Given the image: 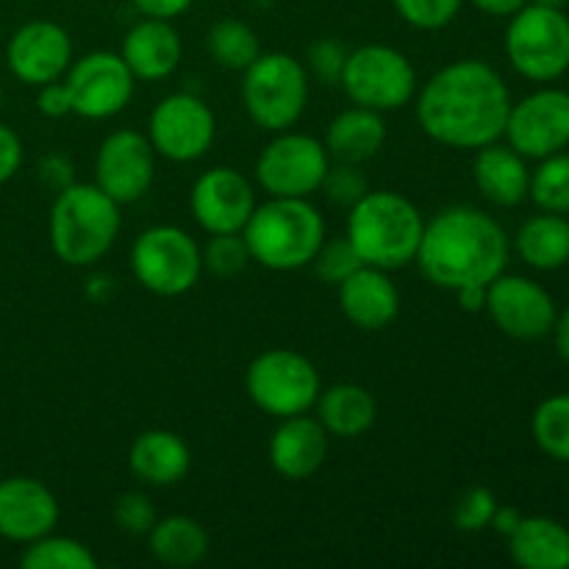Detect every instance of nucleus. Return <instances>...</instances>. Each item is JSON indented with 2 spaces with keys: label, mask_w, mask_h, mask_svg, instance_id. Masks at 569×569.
I'll return each instance as SVG.
<instances>
[{
  "label": "nucleus",
  "mask_w": 569,
  "mask_h": 569,
  "mask_svg": "<svg viewBox=\"0 0 569 569\" xmlns=\"http://www.w3.org/2000/svg\"><path fill=\"white\" fill-rule=\"evenodd\" d=\"M511 94L498 70L461 59L433 72L417 98V120L445 148L478 150L506 131Z\"/></svg>",
  "instance_id": "1"
},
{
  "label": "nucleus",
  "mask_w": 569,
  "mask_h": 569,
  "mask_svg": "<svg viewBox=\"0 0 569 569\" xmlns=\"http://www.w3.org/2000/svg\"><path fill=\"white\" fill-rule=\"evenodd\" d=\"M417 264L439 289L489 287L509 264V237L476 206H450L426 222Z\"/></svg>",
  "instance_id": "2"
},
{
  "label": "nucleus",
  "mask_w": 569,
  "mask_h": 569,
  "mask_svg": "<svg viewBox=\"0 0 569 569\" xmlns=\"http://www.w3.org/2000/svg\"><path fill=\"white\" fill-rule=\"evenodd\" d=\"M422 231L426 220L406 194L370 189L359 203L350 206L345 237L359 253L361 264L400 270L417 259Z\"/></svg>",
  "instance_id": "3"
},
{
  "label": "nucleus",
  "mask_w": 569,
  "mask_h": 569,
  "mask_svg": "<svg viewBox=\"0 0 569 569\" xmlns=\"http://www.w3.org/2000/svg\"><path fill=\"white\" fill-rule=\"evenodd\" d=\"M120 203L98 183H67L50 209V248L64 264L92 267L120 237Z\"/></svg>",
  "instance_id": "4"
},
{
  "label": "nucleus",
  "mask_w": 569,
  "mask_h": 569,
  "mask_svg": "<svg viewBox=\"0 0 569 569\" xmlns=\"http://www.w3.org/2000/svg\"><path fill=\"white\" fill-rule=\"evenodd\" d=\"M250 259L276 272H292L311 264L326 242V220L309 198H270L256 203L242 228Z\"/></svg>",
  "instance_id": "5"
},
{
  "label": "nucleus",
  "mask_w": 569,
  "mask_h": 569,
  "mask_svg": "<svg viewBox=\"0 0 569 569\" xmlns=\"http://www.w3.org/2000/svg\"><path fill=\"white\" fill-rule=\"evenodd\" d=\"M242 103L264 131H289L309 103V72L289 53H261L244 70Z\"/></svg>",
  "instance_id": "6"
},
{
  "label": "nucleus",
  "mask_w": 569,
  "mask_h": 569,
  "mask_svg": "<svg viewBox=\"0 0 569 569\" xmlns=\"http://www.w3.org/2000/svg\"><path fill=\"white\" fill-rule=\"evenodd\" d=\"M244 387L250 400L276 420L311 411L322 389L317 367L289 348H272L256 356L244 372Z\"/></svg>",
  "instance_id": "7"
},
{
  "label": "nucleus",
  "mask_w": 569,
  "mask_h": 569,
  "mask_svg": "<svg viewBox=\"0 0 569 569\" xmlns=\"http://www.w3.org/2000/svg\"><path fill=\"white\" fill-rule=\"evenodd\" d=\"M133 278L159 298L187 295L203 276V250L176 226H153L131 248Z\"/></svg>",
  "instance_id": "8"
},
{
  "label": "nucleus",
  "mask_w": 569,
  "mask_h": 569,
  "mask_svg": "<svg viewBox=\"0 0 569 569\" xmlns=\"http://www.w3.org/2000/svg\"><path fill=\"white\" fill-rule=\"evenodd\" d=\"M506 56L528 81H553L569 67V20L561 9L526 3L511 14Z\"/></svg>",
  "instance_id": "9"
},
{
  "label": "nucleus",
  "mask_w": 569,
  "mask_h": 569,
  "mask_svg": "<svg viewBox=\"0 0 569 569\" xmlns=\"http://www.w3.org/2000/svg\"><path fill=\"white\" fill-rule=\"evenodd\" d=\"M339 83L356 106L381 114L403 109L417 94L415 64L389 44H361L348 53Z\"/></svg>",
  "instance_id": "10"
},
{
  "label": "nucleus",
  "mask_w": 569,
  "mask_h": 569,
  "mask_svg": "<svg viewBox=\"0 0 569 569\" xmlns=\"http://www.w3.org/2000/svg\"><path fill=\"white\" fill-rule=\"evenodd\" d=\"M328 150L320 139L298 131H281L261 148L256 181L270 198H309L320 192L328 172Z\"/></svg>",
  "instance_id": "11"
},
{
  "label": "nucleus",
  "mask_w": 569,
  "mask_h": 569,
  "mask_svg": "<svg viewBox=\"0 0 569 569\" xmlns=\"http://www.w3.org/2000/svg\"><path fill=\"white\" fill-rule=\"evenodd\" d=\"M217 137L214 111L189 92H172L150 111L148 139L156 156L187 164L211 150Z\"/></svg>",
  "instance_id": "12"
},
{
  "label": "nucleus",
  "mask_w": 569,
  "mask_h": 569,
  "mask_svg": "<svg viewBox=\"0 0 569 569\" xmlns=\"http://www.w3.org/2000/svg\"><path fill=\"white\" fill-rule=\"evenodd\" d=\"M64 83L70 89L72 114L83 120H109L131 103L137 78L120 53L94 50L72 61Z\"/></svg>",
  "instance_id": "13"
},
{
  "label": "nucleus",
  "mask_w": 569,
  "mask_h": 569,
  "mask_svg": "<svg viewBox=\"0 0 569 569\" xmlns=\"http://www.w3.org/2000/svg\"><path fill=\"white\" fill-rule=\"evenodd\" d=\"M156 181V150L148 133L122 131L109 133L94 156V183L117 203H137L150 192Z\"/></svg>",
  "instance_id": "14"
},
{
  "label": "nucleus",
  "mask_w": 569,
  "mask_h": 569,
  "mask_svg": "<svg viewBox=\"0 0 569 569\" xmlns=\"http://www.w3.org/2000/svg\"><path fill=\"white\" fill-rule=\"evenodd\" d=\"M503 137L526 159H545L569 144V94L539 89L520 103H511Z\"/></svg>",
  "instance_id": "15"
},
{
  "label": "nucleus",
  "mask_w": 569,
  "mask_h": 569,
  "mask_svg": "<svg viewBox=\"0 0 569 569\" xmlns=\"http://www.w3.org/2000/svg\"><path fill=\"white\" fill-rule=\"evenodd\" d=\"M189 206L206 233H242L256 209V192L233 167H211L192 183Z\"/></svg>",
  "instance_id": "16"
},
{
  "label": "nucleus",
  "mask_w": 569,
  "mask_h": 569,
  "mask_svg": "<svg viewBox=\"0 0 569 569\" xmlns=\"http://www.w3.org/2000/svg\"><path fill=\"white\" fill-rule=\"evenodd\" d=\"M495 326L515 339H539L553 331V298L522 276H498L487 287V306Z\"/></svg>",
  "instance_id": "17"
},
{
  "label": "nucleus",
  "mask_w": 569,
  "mask_h": 569,
  "mask_svg": "<svg viewBox=\"0 0 569 569\" xmlns=\"http://www.w3.org/2000/svg\"><path fill=\"white\" fill-rule=\"evenodd\" d=\"M9 70L28 87L59 81L72 64V39L59 22L33 20L17 28L6 48Z\"/></svg>",
  "instance_id": "18"
},
{
  "label": "nucleus",
  "mask_w": 569,
  "mask_h": 569,
  "mask_svg": "<svg viewBox=\"0 0 569 569\" xmlns=\"http://www.w3.org/2000/svg\"><path fill=\"white\" fill-rule=\"evenodd\" d=\"M59 500L42 481L28 476L0 481V537L28 545L59 526Z\"/></svg>",
  "instance_id": "19"
},
{
  "label": "nucleus",
  "mask_w": 569,
  "mask_h": 569,
  "mask_svg": "<svg viewBox=\"0 0 569 569\" xmlns=\"http://www.w3.org/2000/svg\"><path fill=\"white\" fill-rule=\"evenodd\" d=\"M339 309L361 331H383L400 315V292L389 270L361 264L337 287Z\"/></svg>",
  "instance_id": "20"
},
{
  "label": "nucleus",
  "mask_w": 569,
  "mask_h": 569,
  "mask_svg": "<svg viewBox=\"0 0 569 569\" xmlns=\"http://www.w3.org/2000/svg\"><path fill=\"white\" fill-rule=\"evenodd\" d=\"M328 459V431L317 417L295 415L281 420L270 439V465L287 481H306Z\"/></svg>",
  "instance_id": "21"
},
{
  "label": "nucleus",
  "mask_w": 569,
  "mask_h": 569,
  "mask_svg": "<svg viewBox=\"0 0 569 569\" xmlns=\"http://www.w3.org/2000/svg\"><path fill=\"white\" fill-rule=\"evenodd\" d=\"M181 37L170 20L144 17L122 39V61L137 81H164L181 64Z\"/></svg>",
  "instance_id": "22"
},
{
  "label": "nucleus",
  "mask_w": 569,
  "mask_h": 569,
  "mask_svg": "<svg viewBox=\"0 0 569 569\" xmlns=\"http://www.w3.org/2000/svg\"><path fill=\"white\" fill-rule=\"evenodd\" d=\"M128 467L142 483L156 489L176 487L192 467V453L178 433L153 428L139 433L128 448Z\"/></svg>",
  "instance_id": "23"
},
{
  "label": "nucleus",
  "mask_w": 569,
  "mask_h": 569,
  "mask_svg": "<svg viewBox=\"0 0 569 569\" xmlns=\"http://www.w3.org/2000/svg\"><path fill=\"white\" fill-rule=\"evenodd\" d=\"M472 181L489 203L517 206L528 198L531 172L526 167V156L517 153L511 144L506 148V144L489 142L476 150Z\"/></svg>",
  "instance_id": "24"
},
{
  "label": "nucleus",
  "mask_w": 569,
  "mask_h": 569,
  "mask_svg": "<svg viewBox=\"0 0 569 569\" xmlns=\"http://www.w3.org/2000/svg\"><path fill=\"white\" fill-rule=\"evenodd\" d=\"M387 142V122L381 111L365 109V106H350L342 114L331 120L326 131V150L337 161L345 164H365Z\"/></svg>",
  "instance_id": "25"
},
{
  "label": "nucleus",
  "mask_w": 569,
  "mask_h": 569,
  "mask_svg": "<svg viewBox=\"0 0 569 569\" xmlns=\"http://www.w3.org/2000/svg\"><path fill=\"white\" fill-rule=\"evenodd\" d=\"M317 420L328 431V437L356 439L365 437L378 417V403L359 383H333L317 395Z\"/></svg>",
  "instance_id": "26"
},
{
  "label": "nucleus",
  "mask_w": 569,
  "mask_h": 569,
  "mask_svg": "<svg viewBox=\"0 0 569 569\" xmlns=\"http://www.w3.org/2000/svg\"><path fill=\"white\" fill-rule=\"evenodd\" d=\"M509 553L522 569H569V531L550 517H522L509 537Z\"/></svg>",
  "instance_id": "27"
},
{
  "label": "nucleus",
  "mask_w": 569,
  "mask_h": 569,
  "mask_svg": "<svg viewBox=\"0 0 569 569\" xmlns=\"http://www.w3.org/2000/svg\"><path fill=\"white\" fill-rule=\"evenodd\" d=\"M148 548L161 565L178 569L194 567L209 553V533L192 517L172 515L153 522L148 531Z\"/></svg>",
  "instance_id": "28"
},
{
  "label": "nucleus",
  "mask_w": 569,
  "mask_h": 569,
  "mask_svg": "<svg viewBox=\"0 0 569 569\" xmlns=\"http://www.w3.org/2000/svg\"><path fill=\"white\" fill-rule=\"evenodd\" d=\"M517 253L537 270H559L569 261V220L561 214L531 217L517 231Z\"/></svg>",
  "instance_id": "29"
},
{
  "label": "nucleus",
  "mask_w": 569,
  "mask_h": 569,
  "mask_svg": "<svg viewBox=\"0 0 569 569\" xmlns=\"http://www.w3.org/2000/svg\"><path fill=\"white\" fill-rule=\"evenodd\" d=\"M206 48H209V56L217 64L239 72L248 70L264 53L253 28L242 20H231V17L211 26L209 37H206Z\"/></svg>",
  "instance_id": "30"
},
{
  "label": "nucleus",
  "mask_w": 569,
  "mask_h": 569,
  "mask_svg": "<svg viewBox=\"0 0 569 569\" xmlns=\"http://www.w3.org/2000/svg\"><path fill=\"white\" fill-rule=\"evenodd\" d=\"M20 565L26 569H94L98 559L78 539L53 537L50 531L26 545Z\"/></svg>",
  "instance_id": "31"
},
{
  "label": "nucleus",
  "mask_w": 569,
  "mask_h": 569,
  "mask_svg": "<svg viewBox=\"0 0 569 569\" xmlns=\"http://www.w3.org/2000/svg\"><path fill=\"white\" fill-rule=\"evenodd\" d=\"M528 194L533 203L550 214H567L569 211V153L545 156L542 164L531 176Z\"/></svg>",
  "instance_id": "32"
},
{
  "label": "nucleus",
  "mask_w": 569,
  "mask_h": 569,
  "mask_svg": "<svg viewBox=\"0 0 569 569\" xmlns=\"http://www.w3.org/2000/svg\"><path fill=\"white\" fill-rule=\"evenodd\" d=\"M533 439L556 461H569V395L548 398L531 420Z\"/></svg>",
  "instance_id": "33"
},
{
  "label": "nucleus",
  "mask_w": 569,
  "mask_h": 569,
  "mask_svg": "<svg viewBox=\"0 0 569 569\" xmlns=\"http://www.w3.org/2000/svg\"><path fill=\"white\" fill-rule=\"evenodd\" d=\"M250 250L242 233H211L203 250V270L217 278H233L250 264Z\"/></svg>",
  "instance_id": "34"
},
{
  "label": "nucleus",
  "mask_w": 569,
  "mask_h": 569,
  "mask_svg": "<svg viewBox=\"0 0 569 569\" xmlns=\"http://www.w3.org/2000/svg\"><path fill=\"white\" fill-rule=\"evenodd\" d=\"M311 264H315L320 281L339 287V283L350 276V272L359 270L361 259H359V253L353 250V244L348 242V237H337V239L326 237V242H322V248L317 250V256Z\"/></svg>",
  "instance_id": "35"
},
{
  "label": "nucleus",
  "mask_w": 569,
  "mask_h": 569,
  "mask_svg": "<svg viewBox=\"0 0 569 569\" xmlns=\"http://www.w3.org/2000/svg\"><path fill=\"white\" fill-rule=\"evenodd\" d=\"M398 14L420 31H439L459 17L461 0H392Z\"/></svg>",
  "instance_id": "36"
},
{
  "label": "nucleus",
  "mask_w": 569,
  "mask_h": 569,
  "mask_svg": "<svg viewBox=\"0 0 569 569\" xmlns=\"http://www.w3.org/2000/svg\"><path fill=\"white\" fill-rule=\"evenodd\" d=\"M498 511V500L487 487H470L453 506V526L465 533L487 531Z\"/></svg>",
  "instance_id": "37"
},
{
  "label": "nucleus",
  "mask_w": 569,
  "mask_h": 569,
  "mask_svg": "<svg viewBox=\"0 0 569 569\" xmlns=\"http://www.w3.org/2000/svg\"><path fill=\"white\" fill-rule=\"evenodd\" d=\"M320 189L331 203L348 206V209L370 192L367 178L359 172V164H345V161H339L337 167H328Z\"/></svg>",
  "instance_id": "38"
},
{
  "label": "nucleus",
  "mask_w": 569,
  "mask_h": 569,
  "mask_svg": "<svg viewBox=\"0 0 569 569\" xmlns=\"http://www.w3.org/2000/svg\"><path fill=\"white\" fill-rule=\"evenodd\" d=\"M114 520L122 531L137 533V537H148V531L156 522V509L150 506V500L139 492L122 495L114 503Z\"/></svg>",
  "instance_id": "39"
},
{
  "label": "nucleus",
  "mask_w": 569,
  "mask_h": 569,
  "mask_svg": "<svg viewBox=\"0 0 569 569\" xmlns=\"http://www.w3.org/2000/svg\"><path fill=\"white\" fill-rule=\"evenodd\" d=\"M345 59H348V50H345L337 39H320V42L311 44L309 50L311 72L326 83H339L345 70Z\"/></svg>",
  "instance_id": "40"
},
{
  "label": "nucleus",
  "mask_w": 569,
  "mask_h": 569,
  "mask_svg": "<svg viewBox=\"0 0 569 569\" xmlns=\"http://www.w3.org/2000/svg\"><path fill=\"white\" fill-rule=\"evenodd\" d=\"M37 109L42 111L44 117H50V120H59V117L72 114V98H70V89H67L64 78L42 83V87H39Z\"/></svg>",
  "instance_id": "41"
},
{
  "label": "nucleus",
  "mask_w": 569,
  "mask_h": 569,
  "mask_svg": "<svg viewBox=\"0 0 569 569\" xmlns=\"http://www.w3.org/2000/svg\"><path fill=\"white\" fill-rule=\"evenodd\" d=\"M22 164V142L9 126H0V183L17 176Z\"/></svg>",
  "instance_id": "42"
},
{
  "label": "nucleus",
  "mask_w": 569,
  "mask_h": 569,
  "mask_svg": "<svg viewBox=\"0 0 569 569\" xmlns=\"http://www.w3.org/2000/svg\"><path fill=\"white\" fill-rule=\"evenodd\" d=\"M144 17H156V20H176L183 11H189V6L194 0H131Z\"/></svg>",
  "instance_id": "43"
},
{
  "label": "nucleus",
  "mask_w": 569,
  "mask_h": 569,
  "mask_svg": "<svg viewBox=\"0 0 569 569\" xmlns=\"http://www.w3.org/2000/svg\"><path fill=\"white\" fill-rule=\"evenodd\" d=\"M528 0H472L476 9H481L483 14H492V17H511L526 6Z\"/></svg>",
  "instance_id": "44"
},
{
  "label": "nucleus",
  "mask_w": 569,
  "mask_h": 569,
  "mask_svg": "<svg viewBox=\"0 0 569 569\" xmlns=\"http://www.w3.org/2000/svg\"><path fill=\"white\" fill-rule=\"evenodd\" d=\"M520 520H522V515L517 509H511V506H498V511H495V517H492V526L489 528H495L500 537L509 539L511 533H515V528L520 526Z\"/></svg>",
  "instance_id": "45"
},
{
  "label": "nucleus",
  "mask_w": 569,
  "mask_h": 569,
  "mask_svg": "<svg viewBox=\"0 0 569 569\" xmlns=\"http://www.w3.org/2000/svg\"><path fill=\"white\" fill-rule=\"evenodd\" d=\"M456 295H459V306L465 311H483L487 306V287H465Z\"/></svg>",
  "instance_id": "46"
},
{
  "label": "nucleus",
  "mask_w": 569,
  "mask_h": 569,
  "mask_svg": "<svg viewBox=\"0 0 569 569\" xmlns=\"http://www.w3.org/2000/svg\"><path fill=\"white\" fill-rule=\"evenodd\" d=\"M556 350H559V356L565 361H569V306L567 311L561 317H556Z\"/></svg>",
  "instance_id": "47"
},
{
  "label": "nucleus",
  "mask_w": 569,
  "mask_h": 569,
  "mask_svg": "<svg viewBox=\"0 0 569 569\" xmlns=\"http://www.w3.org/2000/svg\"><path fill=\"white\" fill-rule=\"evenodd\" d=\"M528 3L548 6V9H565V6H567V0H528Z\"/></svg>",
  "instance_id": "48"
},
{
  "label": "nucleus",
  "mask_w": 569,
  "mask_h": 569,
  "mask_svg": "<svg viewBox=\"0 0 569 569\" xmlns=\"http://www.w3.org/2000/svg\"><path fill=\"white\" fill-rule=\"evenodd\" d=\"M0 103H3V87H0Z\"/></svg>",
  "instance_id": "49"
}]
</instances>
